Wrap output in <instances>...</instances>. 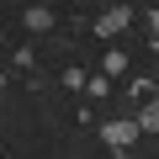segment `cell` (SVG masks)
Listing matches in <instances>:
<instances>
[{
	"instance_id": "7",
	"label": "cell",
	"mask_w": 159,
	"mask_h": 159,
	"mask_svg": "<svg viewBox=\"0 0 159 159\" xmlns=\"http://www.w3.org/2000/svg\"><path fill=\"white\" fill-rule=\"evenodd\" d=\"M148 27H154V43H159V11H154V16H148Z\"/></svg>"
},
{
	"instance_id": "6",
	"label": "cell",
	"mask_w": 159,
	"mask_h": 159,
	"mask_svg": "<svg viewBox=\"0 0 159 159\" xmlns=\"http://www.w3.org/2000/svg\"><path fill=\"white\" fill-rule=\"evenodd\" d=\"M58 80H64V85H69V90H80V85H85V69H74V64H69V69H64Z\"/></svg>"
},
{
	"instance_id": "3",
	"label": "cell",
	"mask_w": 159,
	"mask_h": 159,
	"mask_svg": "<svg viewBox=\"0 0 159 159\" xmlns=\"http://www.w3.org/2000/svg\"><path fill=\"white\" fill-rule=\"evenodd\" d=\"M21 27H27V32H48V27H53V11H48V6H32V11L21 16Z\"/></svg>"
},
{
	"instance_id": "1",
	"label": "cell",
	"mask_w": 159,
	"mask_h": 159,
	"mask_svg": "<svg viewBox=\"0 0 159 159\" xmlns=\"http://www.w3.org/2000/svg\"><path fill=\"white\" fill-rule=\"evenodd\" d=\"M101 138H106V148H133L138 122H133V117H117V122H106V127H101Z\"/></svg>"
},
{
	"instance_id": "5",
	"label": "cell",
	"mask_w": 159,
	"mask_h": 159,
	"mask_svg": "<svg viewBox=\"0 0 159 159\" xmlns=\"http://www.w3.org/2000/svg\"><path fill=\"white\" fill-rule=\"evenodd\" d=\"M101 69H106V74H122V69H127V53H122V48H111V53H106V64H101Z\"/></svg>"
},
{
	"instance_id": "2",
	"label": "cell",
	"mask_w": 159,
	"mask_h": 159,
	"mask_svg": "<svg viewBox=\"0 0 159 159\" xmlns=\"http://www.w3.org/2000/svg\"><path fill=\"white\" fill-rule=\"evenodd\" d=\"M127 21H133V11H127V6H111V11H101L96 32H101V37H117V32H127Z\"/></svg>"
},
{
	"instance_id": "4",
	"label": "cell",
	"mask_w": 159,
	"mask_h": 159,
	"mask_svg": "<svg viewBox=\"0 0 159 159\" xmlns=\"http://www.w3.org/2000/svg\"><path fill=\"white\" fill-rule=\"evenodd\" d=\"M133 122H138V133H159V101H154V106H143Z\"/></svg>"
}]
</instances>
